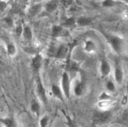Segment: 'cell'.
Masks as SVG:
<instances>
[{
    "label": "cell",
    "mask_w": 128,
    "mask_h": 127,
    "mask_svg": "<svg viewBox=\"0 0 128 127\" xmlns=\"http://www.w3.org/2000/svg\"><path fill=\"white\" fill-rule=\"evenodd\" d=\"M62 87L66 99L70 97V79L67 73H64L62 77Z\"/></svg>",
    "instance_id": "6da1fadb"
},
{
    "label": "cell",
    "mask_w": 128,
    "mask_h": 127,
    "mask_svg": "<svg viewBox=\"0 0 128 127\" xmlns=\"http://www.w3.org/2000/svg\"><path fill=\"white\" fill-rule=\"evenodd\" d=\"M111 113L110 112H97L94 114V120L99 123H105L110 120Z\"/></svg>",
    "instance_id": "7a4b0ae2"
},
{
    "label": "cell",
    "mask_w": 128,
    "mask_h": 127,
    "mask_svg": "<svg viewBox=\"0 0 128 127\" xmlns=\"http://www.w3.org/2000/svg\"><path fill=\"white\" fill-rule=\"evenodd\" d=\"M109 42L115 51L117 53L120 51L122 45V40L120 38L115 36H110L109 37Z\"/></svg>",
    "instance_id": "3957f363"
},
{
    "label": "cell",
    "mask_w": 128,
    "mask_h": 127,
    "mask_svg": "<svg viewBox=\"0 0 128 127\" xmlns=\"http://www.w3.org/2000/svg\"><path fill=\"white\" fill-rule=\"evenodd\" d=\"M68 51V47H66L65 45H60L56 51L55 57L58 59H64L67 55Z\"/></svg>",
    "instance_id": "277c9868"
},
{
    "label": "cell",
    "mask_w": 128,
    "mask_h": 127,
    "mask_svg": "<svg viewBox=\"0 0 128 127\" xmlns=\"http://www.w3.org/2000/svg\"><path fill=\"white\" fill-rule=\"evenodd\" d=\"M65 32L62 26L54 25L52 27V36L54 38L64 36Z\"/></svg>",
    "instance_id": "5b68a950"
},
{
    "label": "cell",
    "mask_w": 128,
    "mask_h": 127,
    "mask_svg": "<svg viewBox=\"0 0 128 127\" xmlns=\"http://www.w3.org/2000/svg\"><path fill=\"white\" fill-rule=\"evenodd\" d=\"M115 80L118 84L122 83L123 80V72L120 66H116L114 70Z\"/></svg>",
    "instance_id": "8992f818"
},
{
    "label": "cell",
    "mask_w": 128,
    "mask_h": 127,
    "mask_svg": "<svg viewBox=\"0 0 128 127\" xmlns=\"http://www.w3.org/2000/svg\"><path fill=\"white\" fill-rule=\"evenodd\" d=\"M37 90H38V93L40 98L41 99V100L44 102V103H46V102H47L46 93H45L44 87H43L42 83L40 82V80L38 81V83H37Z\"/></svg>",
    "instance_id": "52a82bcc"
},
{
    "label": "cell",
    "mask_w": 128,
    "mask_h": 127,
    "mask_svg": "<svg viewBox=\"0 0 128 127\" xmlns=\"http://www.w3.org/2000/svg\"><path fill=\"white\" fill-rule=\"evenodd\" d=\"M42 57H41V55L39 54L36 55L32 59V67L34 68V70H38L40 68L41 64H42Z\"/></svg>",
    "instance_id": "ba28073f"
},
{
    "label": "cell",
    "mask_w": 128,
    "mask_h": 127,
    "mask_svg": "<svg viewBox=\"0 0 128 127\" xmlns=\"http://www.w3.org/2000/svg\"><path fill=\"white\" fill-rule=\"evenodd\" d=\"M110 71H111V68L109 64V63L103 60L102 62V65H101V73L103 76H108L110 74Z\"/></svg>",
    "instance_id": "9c48e42d"
},
{
    "label": "cell",
    "mask_w": 128,
    "mask_h": 127,
    "mask_svg": "<svg viewBox=\"0 0 128 127\" xmlns=\"http://www.w3.org/2000/svg\"><path fill=\"white\" fill-rule=\"evenodd\" d=\"M52 90V92L53 94H54V95L57 99H60V101H64L62 91H61V90H60V88L58 86H56V85H53Z\"/></svg>",
    "instance_id": "30bf717a"
},
{
    "label": "cell",
    "mask_w": 128,
    "mask_h": 127,
    "mask_svg": "<svg viewBox=\"0 0 128 127\" xmlns=\"http://www.w3.org/2000/svg\"><path fill=\"white\" fill-rule=\"evenodd\" d=\"M62 26L67 27V28H73L76 27V21L75 20V18L73 16H71L70 18H68L66 19L65 21L62 23Z\"/></svg>",
    "instance_id": "8fae6325"
},
{
    "label": "cell",
    "mask_w": 128,
    "mask_h": 127,
    "mask_svg": "<svg viewBox=\"0 0 128 127\" xmlns=\"http://www.w3.org/2000/svg\"><path fill=\"white\" fill-rule=\"evenodd\" d=\"M76 23L82 26H88L92 23V18L87 17H80L78 18Z\"/></svg>",
    "instance_id": "7c38bea8"
},
{
    "label": "cell",
    "mask_w": 128,
    "mask_h": 127,
    "mask_svg": "<svg viewBox=\"0 0 128 127\" xmlns=\"http://www.w3.org/2000/svg\"><path fill=\"white\" fill-rule=\"evenodd\" d=\"M96 49V45L94 42L91 40H88L85 43V47H84V50L87 53H92Z\"/></svg>",
    "instance_id": "4fadbf2b"
},
{
    "label": "cell",
    "mask_w": 128,
    "mask_h": 127,
    "mask_svg": "<svg viewBox=\"0 0 128 127\" xmlns=\"http://www.w3.org/2000/svg\"><path fill=\"white\" fill-rule=\"evenodd\" d=\"M23 35L24 38L27 40H31L32 38V31L29 26H26L23 29Z\"/></svg>",
    "instance_id": "5bb4252c"
},
{
    "label": "cell",
    "mask_w": 128,
    "mask_h": 127,
    "mask_svg": "<svg viewBox=\"0 0 128 127\" xmlns=\"http://www.w3.org/2000/svg\"><path fill=\"white\" fill-rule=\"evenodd\" d=\"M58 8V3L56 1H52L46 4V10L47 12L52 13Z\"/></svg>",
    "instance_id": "9a60e30c"
},
{
    "label": "cell",
    "mask_w": 128,
    "mask_h": 127,
    "mask_svg": "<svg viewBox=\"0 0 128 127\" xmlns=\"http://www.w3.org/2000/svg\"><path fill=\"white\" fill-rule=\"evenodd\" d=\"M0 121L6 127H17L14 121L12 119H11V118L1 119Z\"/></svg>",
    "instance_id": "2e32d148"
},
{
    "label": "cell",
    "mask_w": 128,
    "mask_h": 127,
    "mask_svg": "<svg viewBox=\"0 0 128 127\" xmlns=\"http://www.w3.org/2000/svg\"><path fill=\"white\" fill-rule=\"evenodd\" d=\"M40 8H41V6L39 5V4H37V5H34L28 11L29 14L32 16H34L37 15L38 12L40 10Z\"/></svg>",
    "instance_id": "e0dca14e"
},
{
    "label": "cell",
    "mask_w": 128,
    "mask_h": 127,
    "mask_svg": "<svg viewBox=\"0 0 128 127\" xmlns=\"http://www.w3.org/2000/svg\"><path fill=\"white\" fill-rule=\"evenodd\" d=\"M31 110L32 112H34V114L38 115L40 112V105L38 103L35 101V100H32L31 103Z\"/></svg>",
    "instance_id": "ac0fdd59"
},
{
    "label": "cell",
    "mask_w": 128,
    "mask_h": 127,
    "mask_svg": "<svg viewBox=\"0 0 128 127\" xmlns=\"http://www.w3.org/2000/svg\"><path fill=\"white\" fill-rule=\"evenodd\" d=\"M68 70L71 72H78L80 70V66L76 62H70L68 64Z\"/></svg>",
    "instance_id": "d6986e66"
},
{
    "label": "cell",
    "mask_w": 128,
    "mask_h": 127,
    "mask_svg": "<svg viewBox=\"0 0 128 127\" xmlns=\"http://www.w3.org/2000/svg\"><path fill=\"white\" fill-rule=\"evenodd\" d=\"M7 52L8 54L10 56H13L16 54V47L12 43L8 44L7 46Z\"/></svg>",
    "instance_id": "ffe728a7"
},
{
    "label": "cell",
    "mask_w": 128,
    "mask_h": 127,
    "mask_svg": "<svg viewBox=\"0 0 128 127\" xmlns=\"http://www.w3.org/2000/svg\"><path fill=\"white\" fill-rule=\"evenodd\" d=\"M75 94H76L77 96H80L82 94V91H83V88L82 86L81 83H78L75 88Z\"/></svg>",
    "instance_id": "44dd1931"
},
{
    "label": "cell",
    "mask_w": 128,
    "mask_h": 127,
    "mask_svg": "<svg viewBox=\"0 0 128 127\" xmlns=\"http://www.w3.org/2000/svg\"><path fill=\"white\" fill-rule=\"evenodd\" d=\"M48 120L49 118L47 116H45L43 118H41V120H40V127H46L48 123Z\"/></svg>",
    "instance_id": "7402d4cb"
},
{
    "label": "cell",
    "mask_w": 128,
    "mask_h": 127,
    "mask_svg": "<svg viewBox=\"0 0 128 127\" xmlns=\"http://www.w3.org/2000/svg\"><path fill=\"white\" fill-rule=\"evenodd\" d=\"M23 27L22 24L21 23H18V25L16 27V34L17 35V36H20L22 33H23Z\"/></svg>",
    "instance_id": "603a6c76"
},
{
    "label": "cell",
    "mask_w": 128,
    "mask_h": 127,
    "mask_svg": "<svg viewBox=\"0 0 128 127\" xmlns=\"http://www.w3.org/2000/svg\"><path fill=\"white\" fill-rule=\"evenodd\" d=\"M8 4L4 1H0V13L4 12L7 8Z\"/></svg>",
    "instance_id": "cb8c5ba5"
},
{
    "label": "cell",
    "mask_w": 128,
    "mask_h": 127,
    "mask_svg": "<svg viewBox=\"0 0 128 127\" xmlns=\"http://www.w3.org/2000/svg\"><path fill=\"white\" fill-rule=\"evenodd\" d=\"M114 2L113 1H111V0H106V1H104L103 3H102V5L104 7H112L114 5Z\"/></svg>",
    "instance_id": "d4e9b609"
},
{
    "label": "cell",
    "mask_w": 128,
    "mask_h": 127,
    "mask_svg": "<svg viewBox=\"0 0 128 127\" xmlns=\"http://www.w3.org/2000/svg\"><path fill=\"white\" fill-rule=\"evenodd\" d=\"M106 87H107L108 90L109 91H111V92H112V91H114L115 90L114 84V83H113L112 81H111L108 82Z\"/></svg>",
    "instance_id": "484cf974"
},
{
    "label": "cell",
    "mask_w": 128,
    "mask_h": 127,
    "mask_svg": "<svg viewBox=\"0 0 128 127\" xmlns=\"http://www.w3.org/2000/svg\"><path fill=\"white\" fill-rule=\"evenodd\" d=\"M4 20L10 27H12L13 26V20H12V18H11L10 16H6V18H4Z\"/></svg>",
    "instance_id": "4316f807"
},
{
    "label": "cell",
    "mask_w": 128,
    "mask_h": 127,
    "mask_svg": "<svg viewBox=\"0 0 128 127\" xmlns=\"http://www.w3.org/2000/svg\"><path fill=\"white\" fill-rule=\"evenodd\" d=\"M110 99V96L108 95L107 94H106V92H103V93L102 94V95L100 96V99L101 100V101H107L108 99Z\"/></svg>",
    "instance_id": "83f0119b"
},
{
    "label": "cell",
    "mask_w": 128,
    "mask_h": 127,
    "mask_svg": "<svg viewBox=\"0 0 128 127\" xmlns=\"http://www.w3.org/2000/svg\"><path fill=\"white\" fill-rule=\"evenodd\" d=\"M109 104H110V102L107 101H104L99 103V106L100 107H107Z\"/></svg>",
    "instance_id": "f1b7e54d"
},
{
    "label": "cell",
    "mask_w": 128,
    "mask_h": 127,
    "mask_svg": "<svg viewBox=\"0 0 128 127\" xmlns=\"http://www.w3.org/2000/svg\"><path fill=\"white\" fill-rule=\"evenodd\" d=\"M127 102H128V96L126 95V96L123 98L122 101H121V104H122V105H126V104L127 103Z\"/></svg>",
    "instance_id": "f546056e"
},
{
    "label": "cell",
    "mask_w": 128,
    "mask_h": 127,
    "mask_svg": "<svg viewBox=\"0 0 128 127\" xmlns=\"http://www.w3.org/2000/svg\"><path fill=\"white\" fill-rule=\"evenodd\" d=\"M62 2L63 3H64V4H65V5H64V6L67 7V6H68V5H70L71 3H72V1H62Z\"/></svg>",
    "instance_id": "4dcf8cb0"
},
{
    "label": "cell",
    "mask_w": 128,
    "mask_h": 127,
    "mask_svg": "<svg viewBox=\"0 0 128 127\" xmlns=\"http://www.w3.org/2000/svg\"><path fill=\"white\" fill-rule=\"evenodd\" d=\"M123 119L125 120H128V111L126 110L125 113H123Z\"/></svg>",
    "instance_id": "1f68e13d"
},
{
    "label": "cell",
    "mask_w": 128,
    "mask_h": 127,
    "mask_svg": "<svg viewBox=\"0 0 128 127\" xmlns=\"http://www.w3.org/2000/svg\"><path fill=\"white\" fill-rule=\"evenodd\" d=\"M2 62V56H1V54H0V63Z\"/></svg>",
    "instance_id": "d6a6232c"
}]
</instances>
